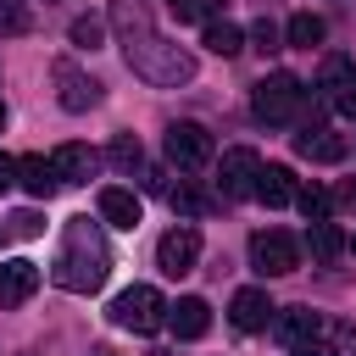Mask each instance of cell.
Listing matches in <instances>:
<instances>
[{"label":"cell","instance_id":"cell-21","mask_svg":"<svg viewBox=\"0 0 356 356\" xmlns=\"http://www.w3.org/2000/svg\"><path fill=\"white\" fill-rule=\"evenodd\" d=\"M328 39V28H323V17H312V11H295L289 22H284V44H295V50H312V44H323Z\"/></svg>","mask_w":356,"mask_h":356},{"label":"cell","instance_id":"cell-18","mask_svg":"<svg viewBox=\"0 0 356 356\" xmlns=\"http://www.w3.org/2000/svg\"><path fill=\"white\" fill-rule=\"evenodd\" d=\"M295 189H300V184H295V172H289L284 161H267V167L256 172V200H261V206H289Z\"/></svg>","mask_w":356,"mask_h":356},{"label":"cell","instance_id":"cell-34","mask_svg":"<svg viewBox=\"0 0 356 356\" xmlns=\"http://www.w3.org/2000/svg\"><path fill=\"white\" fill-rule=\"evenodd\" d=\"M89 356H111V350H106V345H95V350H89Z\"/></svg>","mask_w":356,"mask_h":356},{"label":"cell","instance_id":"cell-33","mask_svg":"<svg viewBox=\"0 0 356 356\" xmlns=\"http://www.w3.org/2000/svg\"><path fill=\"white\" fill-rule=\"evenodd\" d=\"M6 239H11V222H0V245H6Z\"/></svg>","mask_w":356,"mask_h":356},{"label":"cell","instance_id":"cell-1","mask_svg":"<svg viewBox=\"0 0 356 356\" xmlns=\"http://www.w3.org/2000/svg\"><path fill=\"white\" fill-rule=\"evenodd\" d=\"M111 28H117V44H122L128 67H134L145 83H156V89H178V83L195 78V56L178 50V44L156 28L150 0H111Z\"/></svg>","mask_w":356,"mask_h":356},{"label":"cell","instance_id":"cell-4","mask_svg":"<svg viewBox=\"0 0 356 356\" xmlns=\"http://www.w3.org/2000/svg\"><path fill=\"white\" fill-rule=\"evenodd\" d=\"M111 323L128 328V334H156V328L167 323V300H161L150 284H134V289H122V295L111 300Z\"/></svg>","mask_w":356,"mask_h":356},{"label":"cell","instance_id":"cell-17","mask_svg":"<svg viewBox=\"0 0 356 356\" xmlns=\"http://www.w3.org/2000/svg\"><path fill=\"white\" fill-rule=\"evenodd\" d=\"M17 184H22L33 200H50V195L61 189V178H56V161H50V156H17Z\"/></svg>","mask_w":356,"mask_h":356},{"label":"cell","instance_id":"cell-25","mask_svg":"<svg viewBox=\"0 0 356 356\" xmlns=\"http://www.w3.org/2000/svg\"><path fill=\"white\" fill-rule=\"evenodd\" d=\"M111 161H117L122 172H139V167H145V145H139L134 134H117V139H111Z\"/></svg>","mask_w":356,"mask_h":356},{"label":"cell","instance_id":"cell-29","mask_svg":"<svg viewBox=\"0 0 356 356\" xmlns=\"http://www.w3.org/2000/svg\"><path fill=\"white\" fill-rule=\"evenodd\" d=\"M11 234H17V239H39V234H44V217H39V211H17V217H11Z\"/></svg>","mask_w":356,"mask_h":356},{"label":"cell","instance_id":"cell-11","mask_svg":"<svg viewBox=\"0 0 356 356\" xmlns=\"http://www.w3.org/2000/svg\"><path fill=\"white\" fill-rule=\"evenodd\" d=\"M273 317H278V306L267 300V289H239L228 300V323L239 334H261V328H273Z\"/></svg>","mask_w":356,"mask_h":356},{"label":"cell","instance_id":"cell-23","mask_svg":"<svg viewBox=\"0 0 356 356\" xmlns=\"http://www.w3.org/2000/svg\"><path fill=\"white\" fill-rule=\"evenodd\" d=\"M167 206H172V211H178V217H184V222H195V217H200V211H206V195H200V189H195V184H189V178H184V184H178V189H167Z\"/></svg>","mask_w":356,"mask_h":356},{"label":"cell","instance_id":"cell-13","mask_svg":"<svg viewBox=\"0 0 356 356\" xmlns=\"http://www.w3.org/2000/svg\"><path fill=\"white\" fill-rule=\"evenodd\" d=\"M295 150H300L306 161H323V167H328V161H345V139H339V134H328L317 117H312V122H300Z\"/></svg>","mask_w":356,"mask_h":356},{"label":"cell","instance_id":"cell-35","mask_svg":"<svg viewBox=\"0 0 356 356\" xmlns=\"http://www.w3.org/2000/svg\"><path fill=\"white\" fill-rule=\"evenodd\" d=\"M0 128H6V106H0Z\"/></svg>","mask_w":356,"mask_h":356},{"label":"cell","instance_id":"cell-27","mask_svg":"<svg viewBox=\"0 0 356 356\" xmlns=\"http://www.w3.org/2000/svg\"><path fill=\"white\" fill-rule=\"evenodd\" d=\"M28 22H33V17H28L22 0H0V33H6V39H11V33H28Z\"/></svg>","mask_w":356,"mask_h":356},{"label":"cell","instance_id":"cell-19","mask_svg":"<svg viewBox=\"0 0 356 356\" xmlns=\"http://www.w3.org/2000/svg\"><path fill=\"white\" fill-rule=\"evenodd\" d=\"M273 328L284 334V345H300V339L323 334V317H317L312 306H289V312H278V317H273Z\"/></svg>","mask_w":356,"mask_h":356},{"label":"cell","instance_id":"cell-37","mask_svg":"<svg viewBox=\"0 0 356 356\" xmlns=\"http://www.w3.org/2000/svg\"><path fill=\"white\" fill-rule=\"evenodd\" d=\"M350 200H356V184H350Z\"/></svg>","mask_w":356,"mask_h":356},{"label":"cell","instance_id":"cell-26","mask_svg":"<svg viewBox=\"0 0 356 356\" xmlns=\"http://www.w3.org/2000/svg\"><path fill=\"white\" fill-rule=\"evenodd\" d=\"M167 6H172L178 22H211L222 11V0H167Z\"/></svg>","mask_w":356,"mask_h":356},{"label":"cell","instance_id":"cell-20","mask_svg":"<svg viewBox=\"0 0 356 356\" xmlns=\"http://www.w3.org/2000/svg\"><path fill=\"white\" fill-rule=\"evenodd\" d=\"M200 44H206L211 56H239V50H245V33H239V22L211 17V22H206V33H200Z\"/></svg>","mask_w":356,"mask_h":356},{"label":"cell","instance_id":"cell-6","mask_svg":"<svg viewBox=\"0 0 356 356\" xmlns=\"http://www.w3.org/2000/svg\"><path fill=\"white\" fill-rule=\"evenodd\" d=\"M167 161H172L178 172H200V167L211 161V134H206L200 122H172V128H167Z\"/></svg>","mask_w":356,"mask_h":356},{"label":"cell","instance_id":"cell-16","mask_svg":"<svg viewBox=\"0 0 356 356\" xmlns=\"http://www.w3.org/2000/svg\"><path fill=\"white\" fill-rule=\"evenodd\" d=\"M167 328H172L178 339H200V334L211 328V306H206L200 295H184V300L167 306Z\"/></svg>","mask_w":356,"mask_h":356},{"label":"cell","instance_id":"cell-9","mask_svg":"<svg viewBox=\"0 0 356 356\" xmlns=\"http://www.w3.org/2000/svg\"><path fill=\"white\" fill-rule=\"evenodd\" d=\"M256 150H222V167H217V184H222V200H256Z\"/></svg>","mask_w":356,"mask_h":356},{"label":"cell","instance_id":"cell-15","mask_svg":"<svg viewBox=\"0 0 356 356\" xmlns=\"http://www.w3.org/2000/svg\"><path fill=\"white\" fill-rule=\"evenodd\" d=\"M56 178L61 184H89L95 178V167H100V156L89 150V145H78V139H67V145H56Z\"/></svg>","mask_w":356,"mask_h":356},{"label":"cell","instance_id":"cell-7","mask_svg":"<svg viewBox=\"0 0 356 356\" xmlns=\"http://www.w3.org/2000/svg\"><path fill=\"white\" fill-rule=\"evenodd\" d=\"M317 89H323V100H328L339 117H356V61H350V56H323Z\"/></svg>","mask_w":356,"mask_h":356},{"label":"cell","instance_id":"cell-2","mask_svg":"<svg viewBox=\"0 0 356 356\" xmlns=\"http://www.w3.org/2000/svg\"><path fill=\"white\" fill-rule=\"evenodd\" d=\"M106 278H111V245H106L100 222L67 217L61 250H56V261H50V284L67 289V295H95Z\"/></svg>","mask_w":356,"mask_h":356},{"label":"cell","instance_id":"cell-22","mask_svg":"<svg viewBox=\"0 0 356 356\" xmlns=\"http://www.w3.org/2000/svg\"><path fill=\"white\" fill-rule=\"evenodd\" d=\"M306 245H312V256H317V261H334V256L345 250V234H339V222H312Z\"/></svg>","mask_w":356,"mask_h":356},{"label":"cell","instance_id":"cell-14","mask_svg":"<svg viewBox=\"0 0 356 356\" xmlns=\"http://www.w3.org/2000/svg\"><path fill=\"white\" fill-rule=\"evenodd\" d=\"M100 217H106L111 228L134 234V228H139V217H145V206H139V195H134V189H122V184H106V189H100Z\"/></svg>","mask_w":356,"mask_h":356},{"label":"cell","instance_id":"cell-30","mask_svg":"<svg viewBox=\"0 0 356 356\" xmlns=\"http://www.w3.org/2000/svg\"><path fill=\"white\" fill-rule=\"evenodd\" d=\"M250 39H256V44H261V50H284V33H278V28H273V22H267V17H261V22H256V28H250Z\"/></svg>","mask_w":356,"mask_h":356},{"label":"cell","instance_id":"cell-28","mask_svg":"<svg viewBox=\"0 0 356 356\" xmlns=\"http://www.w3.org/2000/svg\"><path fill=\"white\" fill-rule=\"evenodd\" d=\"M100 33H106V28H100L95 17H78V22H72V44H78V50H100Z\"/></svg>","mask_w":356,"mask_h":356},{"label":"cell","instance_id":"cell-24","mask_svg":"<svg viewBox=\"0 0 356 356\" xmlns=\"http://www.w3.org/2000/svg\"><path fill=\"white\" fill-rule=\"evenodd\" d=\"M295 206H300V217H306V222H328V211H334V195L312 184V189H295Z\"/></svg>","mask_w":356,"mask_h":356},{"label":"cell","instance_id":"cell-10","mask_svg":"<svg viewBox=\"0 0 356 356\" xmlns=\"http://www.w3.org/2000/svg\"><path fill=\"white\" fill-rule=\"evenodd\" d=\"M50 78H56V100H61V111H89V106L100 100V83H95L89 72H78L72 61H56Z\"/></svg>","mask_w":356,"mask_h":356},{"label":"cell","instance_id":"cell-36","mask_svg":"<svg viewBox=\"0 0 356 356\" xmlns=\"http://www.w3.org/2000/svg\"><path fill=\"white\" fill-rule=\"evenodd\" d=\"M350 250H356V234H350Z\"/></svg>","mask_w":356,"mask_h":356},{"label":"cell","instance_id":"cell-12","mask_svg":"<svg viewBox=\"0 0 356 356\" xmlns=\"http://www.w3.org/2000/svg\"><path fill=\"white\" fill-rule=\"evenodd\" d=\"M33 289H39V267H33L28 256L0 261V312H11V306H22V300H33Z\"/></svg>","mask_w":356,"mask_h":356},{"label":"cell","instance_id":"cell-5","mask_svg":"<svg viewBox=\"0 0 356 356\" xmlns=\"http://www.w3.org/2000/svg\"><path fill=\"white\" fill-rule=\"evenodd\" d=\"M250 267H256L261 278H284V273L300 267V245H295L284 228H256V234H250Z\"/></svg>","mask_w":356,"mask_h":356},{"label":"cell","instance_id":"cell-3","mask_svg":"<svg viewBox=\"0 0 356 356\" xmlns=\"http://www.w3.org/2000/svg\"><path fill=\"white\" fill-rule=\"evenodd\" d=\"M300 106H306V83H300L295 72H267V78L256 83V95H250V111H256V122H267V128L295 122Z\"/></svg>","mask_w":356,"mask_h":356},{"label":"cell","instance_id":"cell-8","mask_svg":"<svg viewBox=\"0 0 356 356\" xmlns=\"http://www.w3.org/2000/svg\"><path fill=\"white\" fill-rule=\"evenodd\" d=\"M195 261H200V234L184 222V228H167L161 239H156V267L167 273V278H184V273H195Z\"/></svg>","mask_w":356,"mask_h":356},{"label":"cell","instance_id":"cell-31","mask_svg":"<svg viewBox=\"0 0 356 356\" xmlns=\"http://www.w3.org/2000/svg\"><path fill=\"white\" fill-rule=\"evenodd\" d=\"M289 356H339V350H334L328 339H317V334H312V339H300V345H289Z\"/></svg>","mask_w":356,"mask_h":356},{"label":"cell","instance_id":"cell-32","mask_svg":"<svg viewBox=\"0 0 356 356\" xmlns=\"http://www.w3.org/2000/svg\"><path fill=\"white\" fill-rule=\"evenodd\" d=\"M11 184H17V161H11V156H0V195H6Z\"/></svg>","mask_w":356,"mask_h":356}]
</instances>
